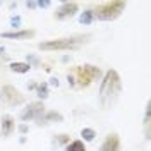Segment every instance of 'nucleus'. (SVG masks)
I'll return each instance as SVG.
<instances>
[{
    "label": "nucleus",
    "mask_w": 151,
    "mask_h": 151,
    "mask_svg": "<svg viewBox=\"0 0 151 151\" xmlns=\"http://www.w3.org/2000/svg\"><path fill=\"white\" fill-rule=\"evenodd\" d=\"M120 93V79H119V74L115 70H108L105 74V79L101 83V88H100V100L105 106L112 103L113 100L119 96Z\"/></svg>",
    "instance_id": "nucleus-1"
},
{
    "label": "nucleus",
    "mask_w": 151,
    "mask_h": 151,
    "mask_svg": "<svg viewBox=\"0 0 151 151\" xmlns=\"http://www.w3.org/2000/svg\"><path fill=\"white\" fill-rule=\"evenodd\" d=\"M125 4L124 2H108V4H103L100 5L96 12H93V17L101 19V21H110V19H115L120 12L124 10Z\"/></svg>",
    "instance_id": "nucleus-2"
},
{
    "label": "nucleus",
    "mask_w": 151,
    "mask_h": 151,
    "mask_svg": "<svg viewBox=\"0 0 151 151\" xmlns=\"http://www.w3.org/2000/svg\"><path fill=\"white\" fill-rule=\"evenodd\" d=\"M83 41H86L84 38H81V40L64 38V40H53V41H47V43H40L38 48L40 50H70V48L79 47Z\"/></svg>",
    "instance_id": "nucleus-3"
},
{
    "label": "nucleus",
    "mask_w": 151,
    "mask_h": 151,
    "mask_svg": "<svg viewBox=\"0 0 151 151\" xmlns=\"http://www.w3.org/2000/svg\"><path fill=\"white\" fill-rule=\"evenodd\" d=\"M41 113H43V103H31L21 113V119L22 120H31V119H38Z\"/></svg>",
    "instance_id": "nucleus-4"
},
{
    "label": "nucleus",
    "mask_w": 151,
    "mask_h": 151,
    "mask_svg": "<svg viewBox=\"0 0 151 151\" xmlns=\"http://www.w3.org/2000/svg\"><path fill=\"white\" fill-rule=\"evenodd\" d=\"M77 12V4L76 2H65L62 4V7L57 10V19H65V17H70Z\"/></svg>",
    "instance_id": "nucleus-5"
},
{
    "label": "nucleus",
    "mask_w": 151,
    "mask_h": 151,
    "mask_svg": "<svg viewBox=\"0 0 151 151\" xmlns=\"http://www.w3.org/2000/svg\"><path fill=\"white\" fill-rule=\"evenodd\" d=\"M2 93L5 94V98L9 100V103L16 105V103H22V94L19 93L16 88H12V86H4V89H2Z\"/></svg>",
    "instance_id": "nucleus-6"
},
{
    "label": "nucleus",
    "mask_w": 151,
    "mask_h": 151,
    "mask_svg": "<svg viewBox=\"0 0 151 151\" xmlns=\"http://www.w3.org/2000/svg\"><path fill=\"white\" fill-rule=\"evenodd\" d=\"M119 150H120V142H119V137L115 134H110L100 148V151H119Z\"/></svg>",
    "instance_id": "nucleus-7"
},
{
    "label": "nucleus",
    "mask_w": 151,
    "mask_h": 151,
    "mask_svg": "<svg viewBox=\"0 0 151 151\" xmlns=\"http://www.w3.org/2000/svg\"><path fill=\"white\" fill-rule=\"evenodd\" d=\"M35 35V31H16V33H2L4 38H12V40H26Z\"/></svg>",
    "instance_id": "nucleus-8"
},
{
    "label": "nucleus",
    "mask_w": 151,
    "mask_h": 151,
    "mask_svg": "<svg viewBox=\"0 0 151 151\" xmlns=\"http://www.w3.org/2000/svg\"><path fill=\"white\" fill-rule=\"evenodd\" d=\"M12 129H14L12 119L10 117H4V120H2V136H9L12 132Z\"/></svg>",
    "instance_id": "nucleus-9"
},
{
    "label": "nucleus",
    "mask_w": 151,
    "mask_h": 151,
    "mask_svg": "<svg viewBox=\"0 0 151 151\" xmlns=\"http://www.w3.org/2000/svg\"><path fill=\"white\" fill-rule=\"evenodd\" d=\"M10 69L14 70V72H21V74H24V72H28L31 65L29 64H24V62H12L10 64Z\"/></svg>",
    "instance_id": "nucleus-10"
},
{
    "label": "nucleus",
    "mask_w": 151,
    "mask_h": 151,
    "mask_svg": "<svg viewBox=\"0 0 151 151\" xmlns=\"http://www.w3.org/2000/svg\"><path fill=\"white\" fill-rule=\"evenodd\" d=\"M65 151H86L84 142H83V141H74V142H70V144L67 146Z\"/></svg>",
    "instance_id": "nucleus-11"
},
{
    "label": "nucleus",
    "mask_w": 151,
    "mask_h": 151,
    "mask_svg": "<svg viewBox=\"0 0 151 151\" xmlns=\"http://www.w3.org/2000/svg\"><path fill=\"white\" fill-rule=\"evenodd\" d=\"M79 21H81L83 24H89V22L93 21V10H86L84 14H81Z\"/></svg>",
    "instance_id": "nucleus-12"
},
{
    "label": "nucleus",
    "mask_w": 151,
    "mask_h": 151,
    "mask_svg": "<svg viewBox=\"0 0 151 151\" xmlns=\"http://www.w3.org/2000/svg\"><path fill=\"white\" fill-rule=\"evenodd\" d=\"M81 136L84 137L86 141H93L96 134H94V131H93V129H83V131H81Z\"/></svg>",
    "instance_id": "nucleus-13"
},
{
    "label": "nucleus",
    "mask_w": 151,
    "mask_h": 151,
    "mask_svg": "<svg viewBox=\"0 0 151 151\" xmlns=\"http://www.w3.org/2000/svg\"><path fill=\"white\" fill-rule=\"evenodd\" d=\"M47 89H48V88H47L45 83H43V84H40V86H38V96H40V98H47V94H48Z\"/></svg>",
    "instance_id": "nucleus-14"
},
{
    "label": "nucleus",
    "mask_w": 151,
    "mask_h": 151,
    "mask_svg": "<svg viewBox=\"0 0 151 151\" xmlns=\"http://www.w3.org/2000/svg\"><path fill=\"white\" fill-rule=\"evenodd\" d=\"M47 119H48V120H62V115H60V113H57V112H50L47 115Z\"/></svg>",
    "instance_id": "nucleus-15"
},
{
    "label": "nucleus",
    "mask_w": 151,
    "mask_h": 151,
    "mask_svg": "<svg viewBox=\"0 0 151 151\" xmlns=\"http://www.w3.org/2000/svg\"><path fill=\"white\" fill-rule=\"evenodd\" d=\"M10 24H12L14 28H17L19 24H21V17H12L10 19Z\"/></svg>",
    "instance_id": "nucleus-16"
},
{
    "label": "nucleus",
    "mask_w": 151,
    "mask_h": 151,
    "mask_svg": "<svg viewBox=\"0 0 151 151\" xmlns=\"http://www.w3.org/2000/svg\"><path fill=\"white\" fill-rule=\"evenodd\" d=\"M36 5H40V7H48V5H50V2H48V0H45V2L41 0V2H38Z\"/></svg>",
    "instance_id": "nucleus-17"
},
{
    "label": "nucleus",
    "mask_w": 151,
    "mask_h": 151,
    "mask_svg": "<svg viewBox=\"0 0 151 151\" xmlns=\"http://www.w3.org/2000/svg\"><path fill=\"white\" fill-rule=\"evenodd\" d=\"M50 84L52 86H58V79H57V77H52V79H50Z\"/></svg>",
    "instance_id": "nucleus-18"
},
{
    "label": "nucleus",
    "mask_w": 151,
    "mask_h": 151,
    "mask_svg": "<svg viewBox=\"0 0 151 151\" xmlns=\"http://www.w3.org/2000/svg\"><path fill=\"white\" fill-rule=\"evenodd\" d=\"M26 5H28L29 9H33V7H36V2H26Z\"/></svg>",
    "instance_id": "nucleus-19"
},
{
    "label": "nucleus",
    "mask_w": 151,
    "mask_h": 151,
    "mask_svg": "<svg viewBox=\"0 0 151 151\" xmlns=\"http://www.w3.org/2000/svg\"><path fill=\"white\" fill-rule=\"evenodd\" d=\"M19 131L22 132V134H26V132H28V127H26V125H21V127H19Z\"/></svg>",
    "instance_id": "nucleus-20"
},
{
    "label": "nucleus",
    "mask_w": 151,
    "mask_h": 151,
    "mask_svg": "<svg viewBox=\"0 0 151 151\" xmlns=\"http://www.w3.org/2000/svg\"><path fill=\"white\" fill-rule=\"evenodd\" d=\"M65 141H67L65 136H60V137H58V142H65Z\"/></svg>",
    "instance_id": "nucleus-21"
}]
</instances>
